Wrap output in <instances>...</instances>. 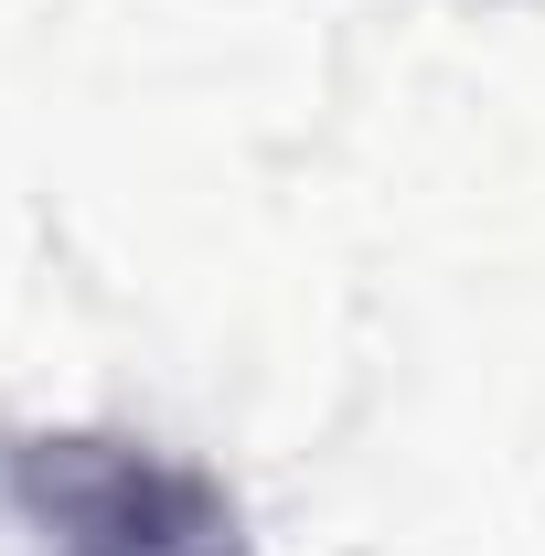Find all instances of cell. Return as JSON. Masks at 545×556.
<instances>
[{"mask_svg": "<svg viewBox=\"0 0 545 556\" xmlns=\"http://www.w3.org/2000/svg\"><path fill=\"white\" fill-rule=\"evenodd\" d=\"M22 503L54 535V556H246L236 503L129 439H33L22 450Z\"/></svg>", "mask_w": 545, "mask_h": 556, "instance_id": "6da1fadb", "label": "cell"}]
</instances>
